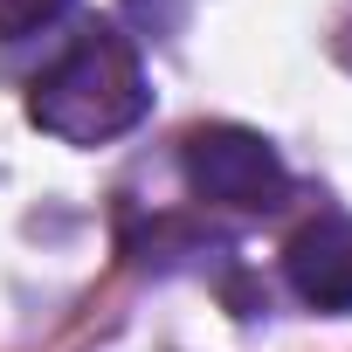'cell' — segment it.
<instances>
[{
  "mask_svg": "<svg viewBox=\"0 0 352 352\" xmlns=\"http://www.w3.org/2000/svg\"><path fill=\"white\" fill-rule=\"evenodd\" d=\"M180 166H187V187L194 201L208 208H235V214H270L290 201V166L283 152L249 131V124H194L187 145H180Z\"/></svg>",
  "mask_w": 352,
  "mask_h": 352,
  "instance_id": "7a4b0ae2",
  "label": "cell"
},
{
  "mask_svg": "<svg viewBox=\"0 0 352 352\" xmlns=\"http://www.w3.org/2000/svg\"><path fill=\"white\" fill-rule=\"evenodd\" d=\"M69 14V0H0V42H21V35H42L49 21Z\"/></svg>",
  "mask_w": 352,
  "mask_h": 352,
  "instance_id": "277c9868",
  "label": "cell"
},
{
  "mask_svg": "<svg viewBox=\"0 0 352 352\" xmlns=\"http://www.w3.org/2000/svg\"><path fill=\"white\" fill-rule=\"evenodd\" d=\"M283 276L311 311H352V214H318L283 242Z\"/></svg>",
  "mask_w": 352,
  "mask_h": 352,
  "instance_id": "3957f363",
  "label": "cell"
},
{
  "mask_svg": "<svg viewBox=\"0 0 352 352\" xmlns=\"http://www.w3.org/2000/svg\"><path fill=\"white\" fill-rule=\"evenodd\" d=\"M145 111H152L145 63H138L131 35H118L111 21H90V28L28 83V118H35L49 138H63V145H111V138H124Z\"/></svg>",
  "mask_w": 352,
  "mask_h": 352,
  "instance_id": "6da1fadb",
  "label": "cell"
}]
</instances>
